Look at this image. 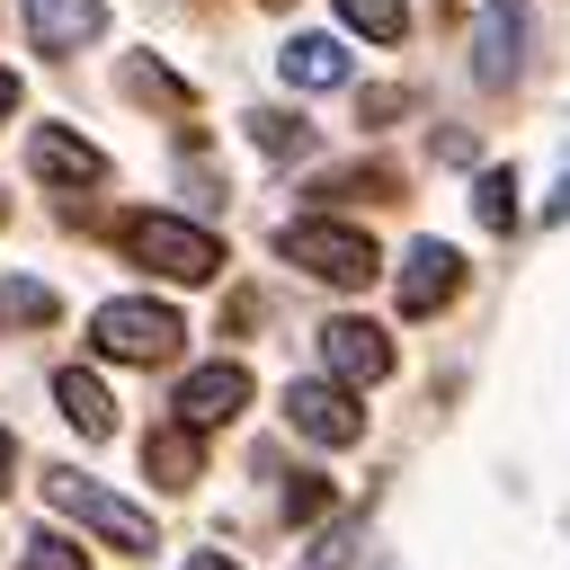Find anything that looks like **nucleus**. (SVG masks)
Listing matches in <instances>:
<instances>
[{"mask_svg": "<svg viewBox=\"0 0 570 570\" xmlns=\"http://www.w3.org/2000/svg\"><path fill=\"white\" fill-rule=\"evenodd\" d=\"M27 160H36V178H53V187H98V178H107V151L80 142V134H62V125H36V134H27Z\"/></svg>", "mask_w": 570, "mask_h": 570, "instance_id": "6e6552de", "label": "nucleus"}, {"mask_svg": "<svg viewBox=\"0 0 570 570\" xmlns=\"http://www.w3.org/2000/svg\"><path fill=\"white\" fill-rule=\"evenodd\" d=\"M525 62V0H481V27H472V80L481 89H508Z\"/></svg>", "mask_w": 570, "mask_h": 570, "instance_id": "39448f33", "label": "nucleus"}, {"mask_svg": "<svg viewBox=\"0 0 570 570\" xmlns=\"http://www.w3.org/2000/svg\"><path fill=\"white\" fill-rule=\"evenodd\" d=\"M125 249H134L151 276H169V285H205V276H223V240L196 232V223H178V214H134V223H125Z\"/></svg>", "mask_w": 570, "mask_h": 570, "instance_id": "f257e3e1", "label": "nucleus"}, {"mask_svg": "<svg viewBox=\"0 0 570 570\" xmlns=\"http://www.w3.org/2000/svg\"><path fill=\"white\" fill-rule=\"evenodd\" d=\"M454 285H463V258L445 240H410V258H401V312L428 321L436 303H454Z\"/></svg>", "mask_w": 570, "mask_h": 570, "instance_id": "0eeeda50", "label": "nucleus"}, {"mask_svg": "<svg viewBox=\"0 0 570 570\" xmlns=\"http://www.w3.org/2000/svg\"><path fill=\"white\" fill-rule=\"evenodd\" d=\"M321 499H330V490H321V481H312V472H303V481H294V490H285V517H321Z\"/></svg>", "mask_w": 570, "mask_h": 570, "instance_id": "aec40b11", "label": "nucleus"}, {"mask_svg": "<svg viewBox=\"0 0 570 570\" xmlns=\"http://www.w3.org/2000/svg\"><path fill=\"white\" fill-rule=\"evenodd\" d=\"M472 205H481V223H490V232H508V223H517V178H508V169H481Z\"/></svg>", "mask_w": 570, "mask_h": 570, "instance_id": "f3484780", "label": "nucleus"}, {"mask_svg": "<svg viewBox=\"0 0 570 570\" xmlns=\"http://www.w3.org/2000/svg\"><path fill=\"white\" fill-rule=\"evenodd\" d=\"M338 18H347L356 36H374V45H401V36H410V9H401V0H338Z\"/></svg>", "mask_w": 570, "mask_h": 570, "instance_id": "dca6fc26", "label": "nucleus"}, {"mask_svg": "<svg viewBox=\"0 0 570 570\" xmlns=\"http://www.w3.org/2000/svg\"><path fill=\"white\" fill-rule=\"evenodd\" d=\"M240 401H249V374H240V365H196V374L178 383V419H187V428H223Z\"/></svg>", "mask_w": 570, "mask_h": 570, "instance_id": "9d476101", "label": "nucleus"}, {"mask_svg": "<svg viewBox=\"0 0 570 570\" xmlns=\"http://www.w3.org/2000/svg\"><path fill=\"white\" fill-rule=\"evenodd\" d=\"M276 249H285L303 276H321V285H365V276H374V240L347 232V223H285Z\"/></svg>", "mask_w": 570, "mask_h": 570, "instance_id": "7ed1b4c3", "label": "nucleus"}, {"mask_svg": "<svg viewBox=\"0 0 570 570\" xmlns=\"http://www.w3.org/2000/svg\"><path fill=\"white\" fill-rule=\"evenodd\" d=\"M9 463H18V445H9V428H0V490H9Z\"/></svg>", "mask_w": 570, "mask_h": 570, "instance_id": "b1692460", "label": "nucleus"}, {"mask_svg": "<svg viewBox=\"0 0 570 570\" xmlns=\"http://www.w3.org/2000/svg\"><path fill=\"white\" fill-rule=\"evenodd\" d=\"M45 499H53V508H71L80 525H98L116 552H151V517H142V508H125L116 490H98V481H80V472H45Z\"/></svg>", "mask_w": 570, "mask_h": 570, "instance_id": "20e7f679", "label": "nucleus"}, {"mask_svg": "<svg viewBox=\"0 0 570 570\" xmlns=\"http://www.w3.org/2000/svg\"><path fill=\"white\" fill-rule=\"evenodd\" d=\"M107 27V0H27V36L45 45V53H71V45H89Z\"/></svg>", "mask_w": 570, "mask_h": 570, "instance_id": "9b49d317", "label": "nucleus"}, {"mask_svg": "<svg viewBox=\"0 0 570 570\" xmlns=\"http://www.w3.org/2000/svg\"><path fill=\"white\" fill-rule=\"evenodd\" d=\"M9 107H18V80H9V71H0V125H9Z\"/></svg>", "mask_w": 570, "mask_h": 570, "instance_id": "5701e85b", "label": "nucleus"}, {"mask_svg": "<svg viewBox=\"0 0 570 570\" xmlns=\"http://www.w3.org/2000/svg\"><path fill=\"white\" fill-rule=\"evenodd\" d=\"M142 463H151V481L187 490V481H196V436H187V419H178V428H160V436L142 445Z\"/></svg>", "mask_w": 570, "mask_h": 570, "instance_id": "4468645a", "label": "nucleus"}, {"mask_svg": "<svg viewBox=\"0 0 570 570\" xmlns=\"http://www.w3.org/2000/svg\"><path fill=\"white\" fill-rule=\"evenodd\" d=\"M249 142H258V151H276V160H294V151H312V125H303V116H285V107H258V116H249Z\"/></svg>", "mask_w": 570, "mask_h": 570, "instance_id": "2eb2a0df", "label": "nucleus"}, {"mask_svg": "<svg viewBox=\"0 0 570 570\" xmlns=\"http://www.w3.org/2000/svg\"><path fill=\"white\" fill-rule=\"evenodd\" d=\"M187 570H240V561H223V552H187Z\"/></svg>", "mask_w": 570, "mask_h": 570, "instance_id": "4be33fe9", "label": "nucleus"}, {"mask_svg": "<svg viewBox=\"0 0 570 570\" xmlns=\"http://www.w3.org/2000/svg\"><path fill=\"white\" fill-rule=\"evenodd\" d=\"M321 356H330L338 383H383V374H392V338H383L374 321H330V330H321Z\"/></svg>", "mask_w": 570, "mask_h": 570, "instance_id": "1a4fd4ad", "label": "nucleus"}, {"mask_svg": "<svg viewBox=\"0 0 570 570\" xmlns=\"http://www.w3.org/2000/svg\"><path fill=\"white\" fill-rule=\"evenodd\" d=\"M285 419H294L312 445H356V436H365V410H356L347 383H294V392H285Z\"/></svg>", "mask_w": 570, "mask_h": 570, "instance_id": "423d86ee", "label": "nucleus"}, {"mask_svg": "<svg viewBox=\"0 0 570 570\" xmlns=\"http://www.w3.org/2000/svg\"><path fill=\"white\" fill-rule=\"evenodd\" d=\"M18 570H89V561H80V552H71V543H62V534H36V543H27V561H18Z\"/></svg>", "mask_w": 570, "mask_h": 570, "instance_id": "a211bd4d", "label": "nucleus"}, {"mask_svg": "<svg viewBox=\"0 0 570 570\" xmlns=\"http://www.w3.org/2000/svg\"><path fill=\"white\" fill-rule=\"evenodd\" d=\"M89 338H98V356H116V365H160V356H178V312L169 303H98V321H89Z\"/></svg>", "mask_w": 570, "mask_h": 570, "instance_id": "f03ea898", "label": "nucleus"}, {"mask_svg": "<svg viewBox=\"0 0 570 570\" xmlns=\"http://www.w3.org/2000/svg\"><path fill=\"white\" fill-rule=\"evenodd\" d=\"M53 401H62V419H71L80 436H116V401H107V383H98V374L62 365V374H53Z\"/></svg>", "mask_w": 570, "mask_h": 570, "instance_id": "ddd939ff", "label": "nucleus"}, {"mask_svg": "<svg viewBox=\"0 0 570 570\" xmlns=\"http://www.w3.org/2000/svg\"><path fill=\"white\" fill-rule=\"evenodd\" d=\"M543 223H570V169H561V187L543 196Z\"/></svg>", "mask_w": 570, "mask_h": 570, "instance_id": "412c9836", "label": "nucleus"}, {"mask_svg": "<svg viewBox=\"0 0 570 570\" xmlns=\"http://www.w3.org/2000/svg\"><path fill=\"white\" fill-rule=\"evenodd\" d=\"M9 312H18V321H53V294H45V285H9Z\"/></svg>", "mask_w": 570, "mask_h": 570, "instance_id": "6ab92c4d", "label": "nucleus"}, {"mask_svg": "<svg viewBox=\"0 0 570 570\" xmlns=\"http://www.w3.org/2000/svg\"><path fill=\"white\" fill-rule=\"evenodd\" d=\"M276 71H285L294 89H338V80H347V45H338V36H294V45L276 53Z\"/></svg>", "mask_w": 570, "mask_h": 570, "instance_id": "f8f14e48", "label": "nucleus"}]
</instances>
